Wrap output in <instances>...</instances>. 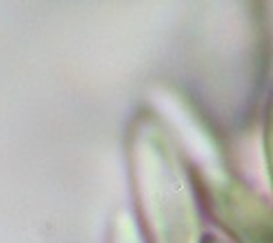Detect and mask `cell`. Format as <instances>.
<instances>
[{
	"mask_svg": "<svg viewBox=\"0 0 273 243\" xmlns=\"http://www.w3.org/2000/svg\"><path fill=\"white\" fill-rule=\"evenodd\" d=\"M127 160L147 243H201V217L190 169L157 114L142 112L127 136Z\"/></svg>",
	"mask_w": 273,
	"mask_h": 243,
	"instance_id": "cell-1",
	"label": "cell"
},
{
	"mask_svg": "<svg viewBox=\"0 0 273 243\" xmlns=\"http://www.w3.org/2000/svg\"><path fill=\"white\" fill-rule=\"evenodd\" d=\"M192 184L208 213L234 243H271V206L225 169H192Z\"/></svg>",
	"mask_w": 273,
	"mask_h": 243,
	"instance_id": "cell-2",
	"label": "cell"
},
{
	"mask_svg": "<svg viewBox=\"0 0 273 243\" xmlns=\"http://www.w3.org/2000/svg\"><path fill=\"white\" fill-rule=\"evenodd\" d=\"M109 243H147L144 236L138 228L136 219L131 217L129 213L120 210L111 219L109 226Z\"/></svg>",
	"mask_w": 273,
	"mask_h": 243,
	"instance_id": "cell-3",
	"label": "cell"
},
{
	"mask_svg": "<svg viewBox=\"0 0 273 243\" xmlns=\"http://www.w3.org/2000/svg\"><path fill=\"white\" fill-rule=\"evenodd\" d=\"M201 243H232V241L223 239V236H216V234H205V236H201Z\"/></svg>",
	"mask_w": 273,
	"mask_h": 243,
	"instance_id": "cell-4",
	"label": "cell"
}]
</instances>
